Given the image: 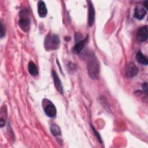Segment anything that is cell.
I'll use <instances>...</instances> for the list:
<instances>
[{"instance_id":"1","label":"cell","mask_w":148,"mask_h":148,"mask_svg":"<svg viewBox=\"0 0 148 148\" xmlns=\"http://www.w3.org/2000/svg\"><path fill=\"white\" fill-rule=\"evenodd\" d=\"M87 69L88 75L92 79H97L99 75V64L96 57L92 54L88 56L87 62Z\"/></svg>"},{"instance_id":"2","label":"cell","mask_w":148,"mask_h":148,"mask_svg":"<svg viewBox=\"0 0 148 148\" xmlns=\"http://www.w3.org/2000/svg\"><path fill=\"white\" fill-rule=\"evenodd\" d=\"M18 25L24 32H28L29 31L31 21L28 9H24L20 12Z\"/></svg>"},{"instance_id":"3","label":"cell","mask_w":148,"mask_h":148,"mask_svg":"<svg viewBox=\"0 0 148 148\" xmlns=\"http://www.w3.org/2000/svg\"><path fill=\"white\" fill-rule=\"evenodd\" d=\"M60 44L58 36L55 34H49L45 38L44 45L47 50H54L59 47Z\"/></svg>"},{"instance_id":"4","label":"cell","mask_w":148,"mask_h":148,"mask_svg":"<svg viewBox=\"0 0 148 148\" xmlns=\"http://www.w3.org/2000/svg\"><path fill=\"white\" fill-rule=\"evenodd\" d=\"M138 73V68L134 63L130 62L127 64L125 69V73L128 77H133Z\"/></svg>"},{"instance_id":"5","label":"cell","mask_w":148,"mask_h":148,"mask_svg":"<svg viewBox=\"0 0 148 148\" xmlns=\"http://www.w3.org/2000/svg\"><path fill=\"white\" fill-rule=\"evenodd\" d=\"M45 114L49 117L53 118L56 116L57 110L54 105L50 101L47 102V104L44 106Z\"/></svg>"},{"instance_id":"6","label":"cell","mask_w":148,"mask_h":148,"mask_svg":"<svg viewBox=\"0 0 148 148\" xmlns=\"http://www.w3.org/2000/svg\"><path fill=\"white\" fill-rule=\"evenodd\" d=\"M136 37L140 42L146 41L147 39V26L143 25L140 27L137 31Z\"/></svg>"},{"instance_id":"7","label":"cell","mask_w":148,"mask_h":148,"mask_svg":"<svg viewBox=\"0 0 148 148\" xmlns=\"http://www.w3.org/2000/svg\"><path fill=\"white\" fill-rule=\"evenodd\" d=\"M146 14V10L142 5H137L134 9V17L137 20H142Z\"/></svg>"},{"instance_id":"8","label":"cell","mask_w":148,"mask_h":148,"mask_svg":"<svg viewBox=\"0 0 148 148\" xmlns=\"http://www.w3.org/2000/svg\"><path fill=\"white\" fill-rule=\"evenodd\" d=\"M88 25L91 27L94 23L95 20V10L92 3L91 1H88Z\"/></svg>"},{"instance_id":"9","label":"cell","mask_w":148,"mask_h":148,"mask_svg":"<svg viewBox=\"0 0 148 148\" xmlns=\"http://www.w3.org/2000/svg\"><path fill=\"white\" fill-rule=\"evenodd\" d=\"M87 39H88V37L87 36L85 39L83 40H80L78 42H77L75 45L72 48L73 52L76 54H79L84 48L86 43L87 42Z\"/></svg>"},{"instance_id":"10","label":"cell","mask_w":148,"mask_h":148,"mask_svg":"<svg viewBox=\"0 0 148 148\" xmlns=\"http://www.w3.org/2000/svg\"><path fill=\"white\" fill-rule=\"evenodd\" d=\"M52 75H53V82L54 83V86L57 90V91L61 93H63V87L61 84V82L56 71L54 70L52 71Z\"/></svg>"},{"instance_id":"11","label":"cell","mask_w":148,"mask_h":148,"mask_svg":"<svg viewBox=\"0 0 148 148\" xmlns=\"http://www.w3.org/2000/svg\"><path fill=\"white\" fill-rule=\"evenodd\" d=\"M38 12L40 17H45L47 13V10L45 3L43 1H39L38 3Z\"/></svg>"},{"instance_id":"12","label":"cell","mask_w":148,"mask_h":148,"mask_svg":"<svg viewBox=\"0 0 148 148\" xmlns=\"http://www.w3.org/2000/svg\"><path fill=\"white\" fill-rule=\"evenodd\" d=\"M136 60L140 64L147 65L148 64V60L147 57L140 51H139L136 54Z\"/></svg>"},{"instance_id":"13","label":"cell","mask_w":148,"mask_h":148,"mask_svg":"<svg viewBox=\"0 0 148 148\" xmlns=\"http://www.w3.org/2000/svg\"><path fill=\"white\" fill-rule=\"evenodd\" d=\"M1 117H0V124L1 127H3L5 124L6 120L7 118V108L6 106L5 105L1 108Z\"/></svg>"},{"instance_id":"14","label":"cell","mask_w":148,"mask_h":148,"mask_svg":"<svg viewBox=\"0 0 148 148\" xmlns=\"http://www.w3.org/2000/svg\"><path fill=\"white\" fill-rule=\"evenodd\" d=\"M28 70L32 76H36L38 75V69L35 63L29 61L28 65Z\"/></svg>"},{"instance_id":"15","label":"cell","mask_w":148,"mask_h":148,"mask_svg":"<svg viewBox=\"0 0 148 148\" xmlns=\"http://www.w3.org/2000/svg\"><path fill=\"white\" fill-rule=\"evenodd\" d=\"M50 131L52 134L56 136L61 135L60 128L56 124H52L50 127Z\"/></svg>"},{"instance_id":"16","label":"cell","mask_w":148,"mask_h":148,"mask_svg":"<svg viewBox=\"0 0 148 148\" xmlns=\"http://www.w3.org/2000/svg\"><path fill=\"white\" fill-rule=\"evenodd\" d=\"M5 35V28L3 24L2 21H1V30H0V36L1 38H3Z\"/></svg>"},{"instance_id":"17","label":"cell","mask_w":148,"mask_h":148,"mask_svg":"<svg viewBox=\"0 0 148 148\" xmlns=\"http://www.w3.org/2000/svg\"><path fill=\"white\" fill-rule=\"evenodd\" d=\"M91 127L92 130V131H93L94 134H95V135L96 136L97 138L98 139V140H99L100 142H102V139H101V136H100L99 134H98V132H97V131H96V130H95V129L94 128V127H93V126H92V125H91Z\"/></svg>"},{"instance_id":"18","label":"cell","mask_w":148,"mask_h":148,"mask_svg":"<svg viewBox=\"0 0 148 148\" xmlns=\"http://www.w3.org/2000/svg\"><path fill=\"white\" fill-rule=\"evenodd\" d=\"M142 89L143 90V92L147 94V82H145V83H143V84H142Z\"/></svg>"}]
</instances>
